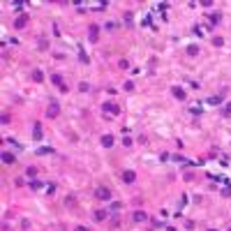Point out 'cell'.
<instances>
[{
	"mask_svg": "<svg viewBox=\"0 0 231 231\" xmlns=\"http://www.w3.org/2000/svg\"><path fill=\"white\" fill-rule=\"evenodd\" d=\"M32 132H35V139H42V125H39V123L32 125Z\"/></svg>",
	"mask_w": 231,
	"mask_h": 231,
	"instance_id": "obj_15",
	"label": "cell"
},
{
	"mask_svg": "<svg viewBox=\"0 0 231 231\" xmlns=\"http://www.w3.org/2000/svg\"><path fill=\"white\" fill-rule=\"evenodd\" d=\"M208 104H213V106H217V104H222V95H213L208 100Z\"/></svg>",
	"mask_w": 231,
	"mask_h": 231,
	"instance_id": "obj_16",
	"label": "cell"
},
{
	"mask_svg": "<svg viewBox=\"0 0 231 231\" xmlns=\"http://www.w3.org/2000/svg\"><path fill=\"white\" fill-rule=\"evenodd\" d=\"M123 183H134V178H137V173L134 171H130V169H127V171H123Z\"/></svg>",
	"mask_w": 231,
	"mask_h": 231,
	"instance_id": "obj_7",
	"label": "cell"
},
{
	"mask_svg": "<svg viewBox=\"0 0 231 231\" xmlns=\"http://www.w3.org/2000/svg\"><path fill=\"white\" fill-rule=\"evenodd\" d=\"M171 93H173V97H176V100L185 102V90H183V88H178V86H173V88H171Z\"/></svg>",
	"mask_w": 231,
	"mask_h": 231,
	"instance_id": "obj_9",
	"label": "cell"
},
{
	"mask_svg": "<svg viewBox=\"0 0 231 231\" xmlns=\"http://www.w3.org/2000/svg\"><path fill=\"white\" fill-rule=\"evenodd\" d=\"M26 176H30V178H32V176H37V169H35V167H28V171H26Z\"/></svg>",
	"mask_w": 231,
	"mask_h": 231,
	"instance_id": "obj_22",
	"label": "cell"
},
{
	"mask_svg": "<svg viewBox=\"0 0 231 231\" xmlns=\"http://www.w3.org/2000/svg\"><path fill=\"white\" fill-rule=\"evenodd\" d=\"M32 81H35V83H42V81H44L42 69H32Z\"/></svg>",
	"mask_w": 231,
	"mask_h": 231,
	"instance_id": "obj_11",
	"label": "cell"
},
{
	"mask_svg": "<svg viewBox=\"0 0 231 231\" xmlns=\"http://www.w3.org/2000/svg\"><path fill=\"white\" fill-rule=\"evenodd\" d=\"M132 220H134V222H146V220H148V215L143 213V210H134V215H132Z\"/></svg>",
	"mask_w": 231,
	"mask_h": 231,
	"instance_id": "obj_10",
	"label": "cell"
},
{
	"mask_svg": "<svg viewBox=\"0 0 231 231\" xmlns=\"http://www.w3.org/2000/svg\"><path fill=\"white\" fill-rule=\"evenodd\" d=\"M2 162H5V164H14L16 162L14 152H2Z\"/></svg>",
	"mask_w": 231,
	"mask_h": 231,
	"instance_id": "obj_13",
	"label": "cell"
},
{
	"mask_svg": "<svg viewBox=\"0 0 231 231\" xmlns=\"http://www.w3.org/2000/svg\"><path fill=\"white\" fill-rule=\"evenodd\" d=\"M102 146L111 148V146H113V137H111V134H104V137H102Z\"/></svg>",
	"mask_w": 231,
	"mask_h": 231,
	"instance_id": "obj_14",
	"label": "cell"
},
{
	"mask_svg": "<svg viewBox=\"0 0 231 231\" xmlns=\"http://www.w3.org/2000/svg\"><path fill=\"white\" fill-rule=\"evenodd\" d=\"M104 28H106V30H116V23H113V21H109V23H106Z\"/></svg>",
	"mask_w": 231,
	"mask_h": 231,
	"instance_id": "obj_28",
	"label": "cell"
},
{
	"mask_svg": "<svg viewBox=\"0 0 231 231\" xmlns=\"http://www.w3.org/2000/svg\"><path fill=\"white\" fill-rule=\"evenodd\" d=\"M226 231H231V226H229V229H226Z\"/></svg>",
	"mask_w": 231,
	"mask_h": 231,
	"instance_id": "obj_30",
	"label": "cell"
},
{
	"mask_svg": "<svg viewBox=\"0 0 231 231\" xmlns=\"http://www.w3.org/2000/svg\"><path fill=\"white\" fill-rule=\"evenodd\" d=\"M220 21H222V16H220V14H210V23H213V26H217Z\"/></svg>",
	"mask_w": 231,
	"mask_h": 231,
	"instance_id": "obj_18",
	"label": "cell"
},
{
	"mask_svg": "<svg viewBox=\"0 0 231 231\" xmlns=\"http://www.w3.org/2000/svg\"><path fill=\"white\" fill-rule=\"evenodd\" d=\"M58 113H60V104H58L56 100H51L49 106H46V116L49 118H58Z\"/></svg>",
	"mask_w": 231,
	"mask_h": 231,
	"instance_id": "obj_1",
	"label": "cell"
},
{
	"mask_svg": "<svg viewBox=\"0 0 231 231\" xmlns=\"http://www.w3.org/2000/svg\"><path fill=\"white\" fill-rule=\"evenodd\" d=\"M79 90H81V93H88V90H90V83H86V81H81V83H79Z\"/></svg>",
	"mask_w": 231,
	"mask_h": 231,
	"instance_id": "obj_19",
	"label": "cell"
},
{
	"mask_svg": "<svg viewBox=\"0 0 231 231\" xmlns=\"http://www.w3.org/2000/svg\"><path fill=\"white\" fill-rule=\"evenodd\" d=\"M49 152H53V148H39L37 155H49Z\"/></svg>",
	"mask_w": 231,
	"mask_h": 231,
	"instance_id": "obj_21",
	"label": "cell"
},
{
	"mask_svg": "<svg viewBox=\"0 0 231 231\" xmlns=\"http://www.w3.org/2000/svg\"><path fill=\"white\" fill-rule=\"evenodd\" d=\"M79 60L83 65H88V56H86V51H83V46H79Z\"/></svg>",
	"mask_w": 231,
	"mask_h": 231,
	"instance_id": "obj_17",
	"label": "cell"
},
{
	"mask_svg": "<svg viewBox=\"0 0 231 231\" xmlns=\"http://www.w3.org/2000/svg\"><path fill=\"white\" fill-rule=\"evenodd\" d=\"M28 19H30L28 14H21V16L14 21V28H19V30H21V28H26V26H28Z\"/></svg>",
	"mask_w": 231,
	"mask_h": 231,
	"instance_id": "obj_5",
	"label": "cell"
},
{
	"mask_svg": "<svg viewBox=\"0 0 231 231\" xmlns=\"http://www.w3.org/2000/svg\"><path fill=\"white\" fill-rule=\"evenodd\" d=\"M189 113H194V116H201V109H199V106H192V109H189Z\"/></svg>",
	"mask_w": 231,
	"mask_h": 231,
	"instance_id": "obj_25",
	"label": "cell"
},
{
	"mask_svg": "<svg viewBox=\"0 0 231 231\" xmlns=\"http://www.w3.org/2000/svg\"><path fill=\"white\" fill-rule=\"evenodd\" d=\"M74 231H88V229H86V226H76Z\"/></svg>",
	"mask_w": 231,
	"mask_h": 231,
	"instance_id": "obj_29",
	"label": "cell"
},
{
	"mask_svg": "<svg viewBox=\"0 0 231 231\" xmlns=\"http://www.w3.org/2000/svg\"><path fill=\"white\" fill-rule=\"evenodd\" d=\"M88 39L90 42H97V39H100V26H90L88 28Z\"/></svg>",
	"mask_w": 231,
	"mask_h": 231,
	"instance_id": "obj_4",
	"label": "cell"
},
{
	"mask_svg": "<svg viewBox=\"0 0 231 231\" xmlns=\"http://www.w3.org/2000/svg\"><path fill=\"white\" fill-rule=\"evenodd\" d=\"M51 81H53V83H56V86H58L60 90H63V93L67 90V86L63 83V76H60V74H51Z\"/></svg>",
	"mask_w": 231,
	"mask_h": 231,
	"instance_id": "obj_6",
	"label": "cell"
},
{
	"mask_svg": "<svg viewBox=\"0 0 231 231\" xmlns=\"http://www.w3.org/2000/svg\"><path fill=\"white\" fill-rule=\"evenodd\" d=\"M222 44H224L222 37H213V46H222Z\"/></svg>",
	"mask_w": 231,
	"mask_h": 231,
	"instance_id": "obj_20",
	"label": "cell"
},
{
	"mask_svg": "<svg viewBox=\"0 0 231 231\" xmlns=\"http://www.w3.org/2000/svg\"><path fill=\"white\" fill-rule=\"evenodd\" d=\"M120 111V106L116 104V102H104V113H111V116H116Z\"/></svg>",
	"mask_w": 231,
	"mask_h": 231,
	"instance_id": "obj_3",
	"label": "cell"
},
{
	"mask_svg": "<svg viewBox=\"0 0 231 231\" xmlns=\"http://www.w3.org/2000/svg\"><path fill=\"white\" fill-rule=\"evenodd\" d=\"M118 65H120V67H123V69H127V67H130V63H127L125 58H123V60H120V63H118Z\"/></svg>",
	"mask_w": 231,
	"mask_h": 231,
	"instance_id": "obj_27",
	"label": "cell"
},
{
	"mask_svg": "<svg viewBox=\"0 0 231 231\" xmlns=\"http://www.w3.org/2000/svg\"><path fill=\"white\" fill-rule=\"evenodd\" d=\"M109 215H111V213H109V210H104V208L95 210V220H97V222H104V220H106Z\"/></svg>",
	"mask_w": 231,
	"mask_h": 231,
	"instance_id": "obj_8",
	"label": "cell"
},
{
	"mask_svg": "<svg viewBox=\"0 0 231 231\" xmlns=\"http://www.w3.org/2000/svg\"><path fill=\"white\" fill-rule=\"evenodd\" d=\"M208 231H215V229H208Z\"/></svg>",
	"mask_w": 231,
	"mask_h": 231,
	"instance_id": "obj_31",
	"label": "cell"
},
{
	"mask_svg": "<svg viewBox=\"0 0 231 231\" xmlns=\"http://www.w3.org/2000/svg\"><path fill=\"white\" fill-rule=\"evenodd\" d=\"M95 196H97L100 201H109L111 199V189L109 187H97L95 189Z\"/></svg>",
	"mask_w": 231,
	"mask_h": 231,
	"instance_id": "obj_2",
	"label": "cell"
},
{
	"mask_svg": "<svg viewBox=\"0 0 231 231\" xmlns=\"http://www.w3.org/2000/svg\"><path fill=\"white\" fill-rule=\"evenodd\" d=\"M30 187L32 189H39V187H42V183H39V180H30Z\"/></svg>",
	"mask_w": 231,
	"mask_h": 231,
	"instance_id": "obj_24",
	"label": "cell"
},
{
	"mask_svg": "<svg viewBox=\"0 0 231 231\" xmlns=\"http://www.w3.org/2000/svg\"><path fill=\"white\" fill-rule=\"evenodd\" d=\"M9 120H12V116H9V113H5V116H2V125H7Z\"/></svg>",
	"mask_w": 231,
	"mask_h": 231,
	"instance_id": "obj_26",
	"label": "cell"
},
{
	"mask_svg": "<svg viewBox=\"0 0 231 231\" xmlns=\"http://www.w3.org/2000/svg\"><path fill=\"white\" fill-rule=\"evenodd\" d=\"M222 113H224V116H231V102H229V104H224V109H222Z\"/></svg>",
	"mask_w": 231,
	"mask_h": 231,
	"instance_id": "obj_23",
	"label": "cell"
},
{
	"mask_svg": "<svg viewBox=\"0 0 231 231\" xmlns=\"http://www.w3.org/2000/svg\"><path fill=\"white\" fill-rule=\"evenodd\" d=\"M185 51H187V56H199V46H196V44H187V49H185Z\"/></svg>",
	"mask_w": 231,
	"mask_h": 231,
	"instance_id": "obj_12",
	"label": "cell"
}]
</instances>
